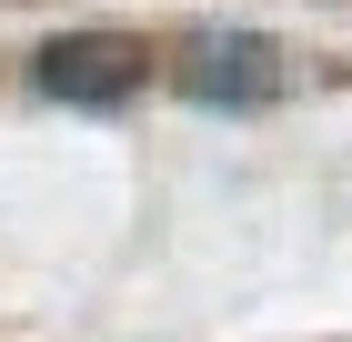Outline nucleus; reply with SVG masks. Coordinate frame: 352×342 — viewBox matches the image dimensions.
<instances>
[{
    "mask_svg": "<svg viewBox=\"0 0 352 342\" xmlns=\"http://www.w3.org/2000/svg\"><path fill=\"white\" fill-rule=\"evenodd\" d=\"M41 91L51 101H81V111H111L141 91V41L131 30H71L41 51Z\"/></svg>",
    "mask_w": 352,
    "mask_h": 342,
    "instance_id": "obj_1",
    "label": "nucleus"
},
{
    "mask_svg": "<svg viewBox=\"0 0 352 342\" xmlns=\"http://www.w3.org/2000/svg\"><path fill=\"white\" fill-rule=\"evenodd\" d=\"M182 91L191 101H221V111H262L282 91V51H272L262 30H221V41H201L182 61Z\"/></svg>",
    "mask_w": 352,
    "mask_h": 342,
    "instance_id": "obj_2",
    "label": "nucleus"
}]
</instances>
